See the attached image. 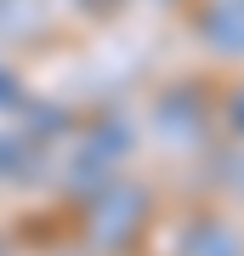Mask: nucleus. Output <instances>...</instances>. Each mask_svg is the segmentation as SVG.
Listing matches in <instances>:
<instances>
[{
    "instance_id": "nucleus-1",
    "label": "nucleus",
    "mask_w": 244,
    "mask_h": 256,
    "mask_svg": "<svg viewBox=\"0 0 244 256\" xmlns=\"http://www.w3.org/2000/svg\"><path fill=\"white\" fill-rule=\"evenodd\" d=\"M205 34H210V46H216V52L244 57V0H222V6H210Z\"/></svg>"
}]
</instances>
